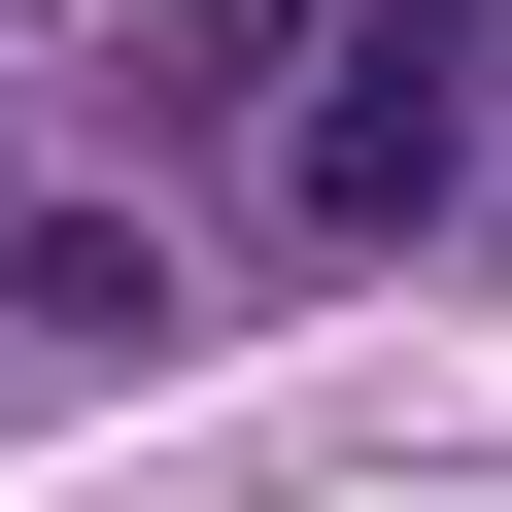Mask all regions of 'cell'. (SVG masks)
Here are the masks:
<instances>
[{
	"mask_svg": "<svg viewBox=\"0 0 512 512\" xmlns=\"http://www.w3.org/2000/svg\"><path fill=\"white\" fill-rule=\"evenodd\" d=\"M444 171H478V35H342L308 69V137H274V239H444Z\"/></svg>",
	"mask_w": 512,
	"mask_h": 512,
	"instance_id": "obj_1",
	"label": "cell"
},
{
	"mask_svg": "<svg viewBox=\"0 0 512 512\" xmlns=\"http://www.w3.org/2000/svg\"><path fill=\"white\" fill-rule=\"evenodd\" d=\"M478 103H512V69H478Z\"/></svg>",
	"mask_w": 512,
	"mask_h": 512,
	"instance_id": "obj_2",
	"label": "cell"
}]
</instances>
